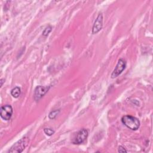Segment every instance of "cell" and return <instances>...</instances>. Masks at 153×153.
Returning a JSON list of instances; mask_svg holds the SVG:
<instances>
[{
  "label": "cell",
  "instance_id": "cell-4",
  "mask_svg": "<svg viewBox=\"0 0 153 153\" xmlns=\"http://www.w3.org/2000/svg\"><path fill=\"white\" fill-rule=\"evenodd\" d=\"M88 134V130L85 129V128H82L81 130H80L76 134L75 137L74 138V139L73 140L72 142L74 144H81L82 143L87 139V136Z\"/></svg>",
  "mask_w": 153,
  "mask_h": 153
},
{
  "label": "cell",
  "instance_id": "cell-13",
  "mask_svg": "<svg viewBox=\"0 0 153 153\" xmlns=\"http://www.w3.org/2000/svg\"><path fill=\"white\" fill-rule=\"evenodd\" d=\"M4 81H5L4 79H1V87L2 86V84H3V82H4Z\"/></svg>",
  "mask_w": 153,
  "mask_h": 153
},
{
  "label": "cell",
  "instance_id": "cell-11",
  "mask_svg": "<svg viewBox=\"0 0 153 153\" xmlns=\"http://www.w3.org/2000/svg\"><path fill=\"white\" fill-rule=\"evenodd\" d=\"M44 133H45L47 135H48V136H49L53 135V134L54 133V131L53 129L50 128H45L44 129Z\"/></svg>",
  "mask_w": 153,
  "mask_h": 153
},
{
  "label": "cell",
  "instance_id": "cell-9",
  "mask_svg": "<svg viewBox=\"0 0 153 153\" xmlns=\"http://www.w3.org/2000/svg\"><path fill=\"white\" fill-rule=\"evenodd\" d=\"M59 112H60V109H56V110L52 111L50 112V114L48 115V118L51 120L54 119L57 116V115L59 114Z\"/></svg>",
  "mask_w": 153,
  "mask_h": 153
},
{
  "label": "cell",
  "instance_id": "cell-3",
  "mask_svg": "<svg viewBox=\"0 0 153 153\" xmlns=\"http://www.w3.org/2000/svg\"><path fill=\"white\" fill-rule=\"evenodd\" d=\"M126 66V63L125 60H123V59H119L114 70L113 71L111 74V78H115L117 77L125 69Z\"/></svg>",
  "mask_w": 153,
  "mask_h": 153
},
{
  "label": "cell",
  "instance_id": "cell-6",
  "mask_svg": "<svg viewBox=\"0 0 153 153\" xmlns=\"http://www.w3.org/2000/svg\"><path fill=\"white\" fill-rule=\"evenodd\" d=\"M50 87L42 85L37 86L34 91V99L36 101L39 100L48 91Z\"/></svg>",
  "mask_w": 153,
  "mask_h": 153
},
{
  "label": "cell",
  "instance_id": "cell-7",
  "mask_svg": "<svg viewBox=\"0 0 153 153\" xmlns=\"http://www.w3.org/2000/svg\"><path fill=\"white\" fill-rule=\"evenodd\" d=\"M102 26H103V16H102V14L100 13L97 16L94 23V25L92 28V33L95 34L98 33L102 29Z\"/></svg>",
  "mask_w": 153,
  "mask_h": 153
},
{
  "label": "cell",
  "instance_id": "cell-2",
  "mask_svg": "<svg viewBox=\"0 0 153 153\" xmlns=\"http://www.w3.org/2000/svg\"><path fill=\"white\" fill-rule=\"evenodd\" d=\"M29 142V139L27 136H25L16 142L9 150V152L13 153H20L22 152L25 148L27 146Z\"/></svg>",
  "mask_w": 153,
  "mask_h": 153
},
{
  "label": "cell",
  "instance_id": "cell-12",
  "mask_svg": "<svg viewBox=\"0 0 153 153\" xmlns=\"http://www.w3.org/2000/svg\"><path fill=\"white\" fill-rule=\"evenodd\" d=\"M118 152H127V150L122 146H120L118 147Z\"/></svg>",
  "mask_w": 153,
  "mask_h": 153
},
{
  "label": "cell",
  "instance_id": "cell-10",
  "mask_svg": "<svg viewBox=\"0 0 153 153\" xmlns=\"http://www.w3.org/2000/svg\"><path fill=\"white\" fill-rule=\"evenodd\" d=\"M52 30V27L50 25H48V26H47L45 29L43 30L42 32V35L44 36H48V35L50 33V32Z\"/></svg>",
  "mask_w": 153,
  "mask_h": 153
},
{
  "label": "cell",
  "instance_id": "cell-8",
  "mask_svg": "<svg viewBox=\"0 0 153 153\" xmlns=\"http://www.w3.org/2000/svg\"><path fill=\"white\" fill-rule=\"evenodd\" d=\"M21 93V90L20 88L19 87H16L14 88H13L11 91V94L13 96V97L15 98H17Z\"/></svg>",
  "mask_w": 153,
  "mask_h": 153
},
{
  "label": "cell",
  "instance_id": "cell-5",
  "mask_svg": "<svg viewBox=\"0 0 153 153\" xmlns=\"http://www.w3.org/2000/svg\"><path fill=\"white\" fill-rule=\"evenodd\" d=\"M13 114V108L10 105H5L1 106L0 115L1 117L6 121L9 120Z\"/></svg>",
  "mask_w": 153,
  "mask_h": 153
},
{
  "label": "cell",
  "instance_id": "cell-1",
  "mask_svg": "<svg viewBox=\"0 0 153 153\" xmlns=\"http://www.w3.org/2000/svg\"><path fill=\"white\" fill-rule=\"evenodd\" d=\"M121 121L127 127L132 130H136L140 126V122L139 120L131 115H124L121 118Z\"/></svg>",
  "mask_w": 153,
  "mask_h": 153
}]
</instances>
